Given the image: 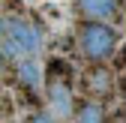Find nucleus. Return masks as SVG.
<instances>
[{
  "instance_id": "nucleus-1",
  "label": "nucleus",
  "mask_w": 126,
  "mask_h": 123,
  "mask_svg": "<svg viewBox=\"0 0 126 123\" xmlns=\"http://www.w3.org/2000/svg\"><path fill=\"white\" fill-rule=\"evenodd\" d=\"M78 48L87 60H108L117 48V33L105 21H84L78 30Z\"/></svg>"
},
{
  "instance_id": "nucleus-2",
  "label": "nucleus",
  "mask_w": 126,
  "mask_h": 123,
  "mask_svg": "<svg viewBox=\"0 0 126 123\" xmlns=\"http://www.w3.org/2000/svg\"><path fill=\"white\" fill-rule=\"evenodd\" d=\"M75 6L87 21H105L120 12V0H75Z\"/></svg>"
},
{
  "instance_id": "nucleus-3",
  "label": "nucleus",
  "mask_w": 126,
  "mask_h": 123,
  "mask_svg": "<svg viewBox=\"0 0 126 123\" xmlns=\"http://www.w3.org/2000/svg\"><path fill=\"white\" fill-rule=\"evenodd\" d=\"M6 39H12L15 45H18L21 51H36L39 48V33L30 24H24V21H12V24H6Z\"/></svg>"
},
{
  "instance_id": "nucleus-4",
  "label": "nucleus",
  "mask_w": 126,
  "mask_h": 123,
  "mask_svg": "<svg viewBox=\"0 0 126 123\" xmlns=\"http://www.w3.org/2000/svg\"><path fill=\"white\" fill-rule=\"evenodd\" d=\"M78 123H108L105 108L99 102H84L81 108H78Z\"/></svg>"
},
{
  "instance_id": "nucleus-5",
  "label": "nucleus",
  "mask_w": 126,
  "mask_h": 123,
  "mask_svg": "<svg viewBox=\"0 0 126 123\" xmlns=\"http://www.w3.org/2000/svg\"><path fill=\"white\" fill-rule=\"evenodd\" d=\"M18 81H21L24 87H36V84H39V66L33 63V60L18 63Z\"/></svg>"
},
{
  "instance_id": "nucleus-6",
  "label": "nucleus",
  "mask_w": 126,
  "mask_h": 123,
  "mask_svg": "<svg viewBox=\"0 0 126 123\" xmlns=\"http://www.w3.org/2000/svg\"><path fill=\"white\" fill-rule=\"evenodd\" d=\"M48 75H54V78H60V81H69L72 78V66L63 63V60H51L48 63Z\"/></svg>"
},
{
  "instance_id": "nucleus-7",
  "label": "nucleus",
  "mask_w": 126,
  "mask_h": 123,
  "mask_svg": "<svg viewBox=\"0 0 126 123\" xmlns=\"http://www.w3.org/2000/svg\"><path fill=\"white\" fill-rule=\"evenodd\" d=\"M27 123H57V120H54V117H48V114H42V111H39V114H30V120H27Z\"/></svg>"
},
{
  "instance_id": "nucleus-8",
  "label": "nucleus",
  "mask_w": 126,
  "mask_h": 123,
  "mask_svg": "<svg viewBox=\"0 0 126 123\" xmlns=\"http://www.w3.org/2000/svg\"><path fill=\"white\" fill-rule=\"evenodd\" d=\"M117 66H120V69H126V45H123V51L117 54Z\"/></svg>"
},
{
  "instance_id": "nucleus-9",
  "label": "nucleus",
  "mask_w": 126,
  "mask_h": 123,
  "mask_svg": "<svg viewBox=\"0 0 126 123\" xmlns=\"http://www.w3.org/2000/svg\"><path fill=\"white\" fill-rule=\"evenodd\" d=\"M3 39H6V21L0 18V42H3Z\"/></svg>"
},
{
  "instance_id": "nucleus-10",
  "label": "nucleus",
  "mask_w": 126,
  "mask_h": 123,
  "mask_svg": "<svg viewBox=\"0 0 126 123\" xmlns=\"http://www.w3.org/2000/svg\"><path fill=\"white\" fill-rule=\"evenodd\" d=\"M0 69H3V51H0Z\"/></svg>"
}]
</instances>
